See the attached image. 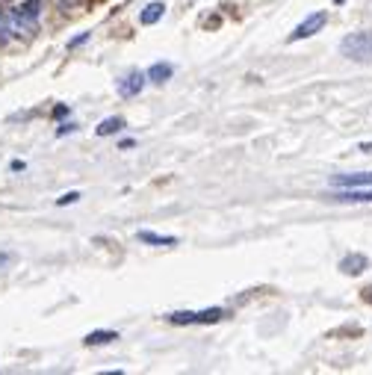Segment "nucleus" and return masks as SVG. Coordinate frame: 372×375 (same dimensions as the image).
<instances>
[{
  "label": "nucleus",
  "mask_w": 372,
  "mask_h": 375,
  "mask_svg": "<svg viewBox=\"0 0 372 375\" xmlns=\"http://www.w3.org/2000/svg\"><path fill=\"white\" fill-rule=\"evenodd\" d=\"M340 53L351 63H372V33L361 30V33H351L340 42Z\"/></svg>",
  "instance_id": "f257e3e1"
},
{
  "label": "nucleus",
  "mask_w": 372,
  "mask_h": 375,
  "mask_svg": "<svg viewBox=\"0 0 372 375\" xmlns=\"http://www.w3.org/2000/svg\"><path fill=\"white\" fill-rule=\"evenodd\" d=\"M328 21V15L325 12H313L310 18H304V21L289 33V42H302V38H310V36H317Z\"/></svg>",
  "instance_id": "f03ea898"
},
{
  "label": "nucleus",
  "mask_w": 372,
  "mask_h": 375,
  "mask_svg": "<svg viewBox=\"0 0 372 375\" xmlns=\"http://www.w3.org/2000/svg\"><path fill=\"white\" fill-rule=\"evenodd\" d=\"M4 27L9 33H15V36H30V33H36V21H33V18H27L24 12H18V9H12V12L4 15Z\"/></svg>",
  "instance_id": "7ed1b4c3"
},
{
  "label": "nucleus",
  "mask_w": 372,
  "mask_h": 375,
  "mask_svg": "<svg viewBox=\"0 0 372 375\" xmlns=\"http://www.w3.org/2000/svg\"><path fill=\"white\" fill-rule=\"evenodd\" d=\"M331 186H334V189H361V186H372V171L337 174V177H331Z\"/></svg>",
  "instance_id": "20e7f679"
},
{
  "label": "nucleus",
  "mask_w": 372,
  "mask_h": 375,
  "mask_svg": "<svg viewBox=\"0 0 372 375\" xmlns=\"http://www.w3.org/2000/svg\"><path fill=\"white\" fill-rule=\"evenodd\" d=\"M331 201H349V204H372V186L361 189H337L331 195Z\"/></svg>",
  "instance_id": "39448f33"
},
{
  "label": "nucleus",
  "mask_w": 372,
  "mask_h": 375,
  "mask_svg": "<svg viewBox=\"0 0 372 375\" xmlns=\"http://www.w3.org/2000/svg\"><path fill=\"white\" fill-rule=\"evenodd\" d=\"M145 80H148V74H139V71L127 74L124 80L119 83V95H122V97H133V95H139V92L145 89Z\"/></svg>",
  "instance_id": "423d86ee"
},
{
  "label": "nucleus",
  "mask_w": 372,
  "mask_h": 375,
  "mask_svg": "<svg viewBox=\"0 0 372 375\" xmlns=\"http://www.w3.org/2000/svg\"><path fill=\"white\" fill-rule=\"evenodd\" d=\"M163 15H166V4H163V0H154V4H148V6L139 12V21H142L145 27H151V24L160 21Z\"/></svg>",
  "instance_id": "0eeeda50"
},
{
  "label": "nucleus",
  "mask_w": 372,
  "mask_h": 375,
  "mask_svg": "<svg viewBox=\"0 0 372 375\" xmlns=\"http://www.w3.org/2000/svg\"><path fill=\"white\" fill-rule=\"evenodd\" d=\"M366 266H369V260L363 258V254H349V258L340 260V272L343 275H361Z\"/></svg>",
  "instance_id": "6e6552de"
},
{
  "label": "nucleus",
  "mask_w": 372,
  "mask_h": 375,
  "mask_svg": "<svg viewBox=\"0 0 372 375\" xmlns=\"http://www.w3.org/2000/svg\"><path fill=\"white\" fill-rule=\"evenodd\" d=\"M171 74H174V68H171L169 63H154V65L148 68V80H151V83H166Z\"/></svg>",
  "instance_id": "1a4fd4ad"
},
{
  "label": "nucleus",
  "mask_w": 372,
  "mask_h": 375,
  "mask_svg": "<svg viewBox=\"0 0 372 375\" xmlns=\"http://www.w3.org/2000/svg\"><path fill=\"white\" fill-rule=\"evenodd\" d=\"M139 240L148 245H178V236H160L154 231H139Z\"/></svg>",
  "instance_id": "9d476101"
},
{
  "label": "nucleus",
  "mask_w": 372,
  "mask_h": 375,
  "mask_svg": "<svg viewBox=\"0 0 372 375\" xmlns=\"http://www.w3.org/2000/svg\"><path fill=\"white\" fill-rule=\"evenodd\" d=\"M112 340H119V334L115 331H92V334H86V346H104V343H112Z\"/></svg>",
  "instance_id": "9b49d317"
},
{
  "label": "nucleus",
  "mask_w": 372,
  "mask_h": 375,
  "mask_svg": "<svg viewBox=\"0 0 372 375\" xmlns=\"http://www.w3.org/2000/svg\"><path fill=\"white\" fill-rule=\"evenodd\" d=\"M124 127V118H119V115H115V118H104V122L101 125H97V136H112V133H119Z\"/></svg>",
  "instance_id": "f8f14e48"
},
{
  "label": "nucleus",
  "mask_w": 372,
  "mask_h": 375,
  "mask_svg": "<svg viewBox=\"0 0 372 375\" xmlns=\"http://www.w3.org/2000/svg\"><path fill=\"white\" fill-rule=\"evenodd\" d=\"M222 317H225L222 307H210V310L195 313V325H213V322H219Z\"/></svg>",
  "instance_id": "ddd939ff"
},
{
  "label": "nucleus",
  "mask_w": 372,
  "mask_h": 375,
  "mask_svg": "<svg viewBox=\"0 0 372 375\" xmlns=\"http://www.w3.org/2000/svg\"><path fill=\"white\" fill-rule=\"evenodd\" d=\"M174 325H195V313L192 310H178V313H171L169 317Z\"/></svg>",
  "instance_id": "4468645a"
},
{
  "label": "nucleus",
  "mask_w": 372,
  "mask_h": 375,
  "mask_svg": "<svg viewBox=\"0 0 372 375\" xmlns=\"http://www.w3.org/2000/svg\"><path fill=\"white\" fill-rule=\"evenodd\" d=\"M38 9H42V0H27V4L18 6V12H24L27 18H33V21L38 18Z\"/></svg>",
  "instance_id": "2eb2a0df"
},
{
  "label": "nucleus",
  "mask_w": 372,
  "mask_h": 375,
  "mask_svg": "<svg viewBox=\"0 0 372 375\" xmlns=\"http://www.w3.org/2000/svg\"><path fill=\"white\" fill-rule=\"evenodd\" d=\"M74 201H80V192H65L63 199H56V204L65 207V204H74Z\"/></svg>",
  "instance_id": "dca6fc26"
},
{
  "label": "nucleus",
  "mask_w": 372,
  "mask_h": 375,
  "mask_svg": "<svg viewBox=\"0 0 372 375\" xmlns=\"http://www.w3.org/2000/svg\"><path fill=\"white\" fill-rule=\"evenodd\" d=\"M15 258H12V254L9 251H0V269H4V266H9Z\"/></svg>",
  "instance_id": "f3484780"
},
{
  "label": "nucleus",
  "mask_w": 372,
  "mask_h": 375,
  "mask_svg": "<svg viewBox=\"0 0 372 375\" xmlns=\"http://www.w3.org/2000/svg\"><path fill=\"white\" fill-rule=\"evenodd\" d=\"M86 38H89V33H80V36L74 38V42H68V48H80V45L86 42Z\"/></svg>",
  "instance_id": "a211bd4d"
},
{
  "label": "nucleus",
  "mask_w": 372,
  "mask_h": 375,
  "mask_svg": "<svg viewBox=\"0 0 372 375\" xmlns=\"http://www.w3.org/2000/svg\"><path fill=\"white\" fill-rule=\"evenodd\" d=\"M74 130V125H63L60 130H56V136H65V133H71Z\"/></svg>",
  "instance_id": "6ab92c4d"
},
{
  "label": "nucleus",
  "mask_w": 372,
  "mask_h": 375,
  "mask_svg": "<svg viewBox=\"0 0 372 375\" xmlns=\"http://www.w3.org/2000/svg\"><path fill=\"white\" fill-rule=\"evenodd\" d=\"M363 302H369V305H372V287H366V290H363Z\"/></svg>",
  "instance_id": "aec40b11"
},
{
  "label": "nucleus",
  "mask_w": 372,
  "mask_h": 375,
  "mask_svg": "<svg viewBox=\"0 0 372 375\" xmlns=\"http://www.w3.org/2000/svg\"><path fill=\"white\" fill-rule=\"evenodd\" d=\"M4 30H6V27H4V18H0V33H4Z\"/></svg>",
  "instance_id": "412c9836"
},
{
  "label": "nucleus",
  "mask_w": 372,
  "mask_h": 375,
  "mask_svg": "<svg viewBox=\"0 0 372 375\" xmlns=\"http://www.w3.org/2000/svg\"><path fill=\"white\" fill-rule=\"evenodd\" d=\"M334 4H343V0H334Z\"/></svg>",
  "instance_id": "4be33fe9"
}]
</instances>
